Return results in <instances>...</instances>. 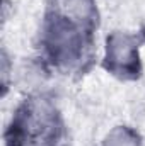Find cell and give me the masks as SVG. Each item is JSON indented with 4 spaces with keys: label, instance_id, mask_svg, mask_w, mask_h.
<instances>
[{
    "label": "cell",
    "instance_id": "cell-3",
    "mask_svg": "<svg viewBox=\"0 0 145 146\" xmlns=\"http://www.w3.org/2000/svg\"><path fill=\"white\" fill-rule=\"evenodd\" d=\"M103 65L121 80H133L142 72L140 39L133 33L113 31L104 41Z\"/></svg>",
    "mask_w": 145,
    "mask_h": 146
},
{
    "label": "cell",
    "instance_id": "cell-2",
    "mask_svg": "<svg viewBox=\"0 0 145 146\" xmlns=\"http://www.w3.org/2000/svg\"><path fill=\"white\" fill-rule=\"evenodd\" d=\"M63 134L62 115L44 95L22 100L5 129V146H58Z\"/></svg>",
    "mask_w": 145,
    "mask_h": 146
},
{
    "label": "cell",
    "instance_id": "cell-1",
    "mask_svg": "<svg viewBox=\"0 0 145 146\" xmlns=\"http://www.w3.org/2000/svg\"><path fill=\"white\" fill-rule=\"evenodd\" d=\"M97 26L51 2L39 29L41 58L53 68L70 72L89 58Z\"/></svg>",
    "mask_w": 145,
    "mask_h": 146
},
{
    "label": "cell",
    "instance_id": "cell-4",
    "mask_svg": "<svg viewBox=\"0 0 145 146\" xmlns=\"http://www.w3.org/2000/svg\"><path fill=\"white\" fill-rule=\"evenodd\" d=\"M140 134L130 126H116L103 138L101 146H140Z\"/></svg>",
    "mask_w": 145,
    "mask_h": 146
}]
</instances>
